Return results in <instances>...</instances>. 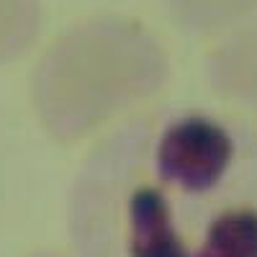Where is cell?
I'll use <instances>...</instances> for the list:
<instances>
[{
  "label": "cell",
  "mask_w": 257,
  "mask_h": 257,
  "mask_svg": "<svg viewBox=\"0 0 257 257\" xmlns=\"http://www.w3.org/2000/svg\"><path fill=\"white\" fill-rule=\"evenodd\" d=\"M72 257H257V126L198 103L128 116L82 157Z\"/></svg>",
  "instance_id": "6da1fadb"
},
{
  "label": "cell",
  "mask_w": 257,
  "mask_h": 257,
  "mask_svg": "<svg viewBox=\"0 0 257 257\" xmlns=\"http://www.w3.org/2000/svg\"><path fill=\"white\" fill-rule=\"evenodd\" d=\"M170 80L160 36L132 16L103 13L72 24L36 59L31 111L52 142L80 144L139 113Z\"/></svg>",
  "instance_id": "7a4b0ae2"
},
{
  "label": "cell",
  "mask_w": 257,
  "mask_h": 257,
  "mask_svg": "<svg viewBox=\"0 0 257 257\" xmlns=\"http://www.w3.org/2000/svg\"><path fill=\"white\" fill-rule=\"evenodd\" d=\"M211 90L257 116V21L234 29L206 57Z\"/></svg>",
  "instance_id": "3957f363"
},
{
  "label": "cell",
  "mask_w": 257,
  "mask_h": 257,
  "mask_svg": "<svg viewBox=\"0 0 257 257\" xmlns=\"http://www.w3.org/2000/svg\"><path fill=\"white\" fill-rule=\"evenodd\" d=\"M173 24L193 36L234 29L257 11V0H162Z\"/></svg>",
  "instance_id": "277c9868"
},
{
  "label": "cell",
  "mask_w": 257,
  "mask_h": 257,
  "mask_svg": "<svg viewBox=\"0 0 257 257\" xmlns=\"http://www.w3.org/2000/svg\"><path fill=\"white\" fill-rule=\"evenodd\" d=\"M44 29L41 0H0V67L24 59Z\"/></svg>",
  "instance_id": "5b68a950"
},
{
  "label": "cell",
  "mask_w": 257,
  "mask_h": 257,
  "mask_svg": "<svg viewBox=\"0 0 257 257\" xmlns=\"http://www.w3.org/2000/svg\"><path fill=\"white\" fill-rule=\"evenodd\" d=\"M29 257H62V254L54 252V249H36V252H31Z\"/></svg>",
  "instance_id": "8992f818"
}]
</instances>
